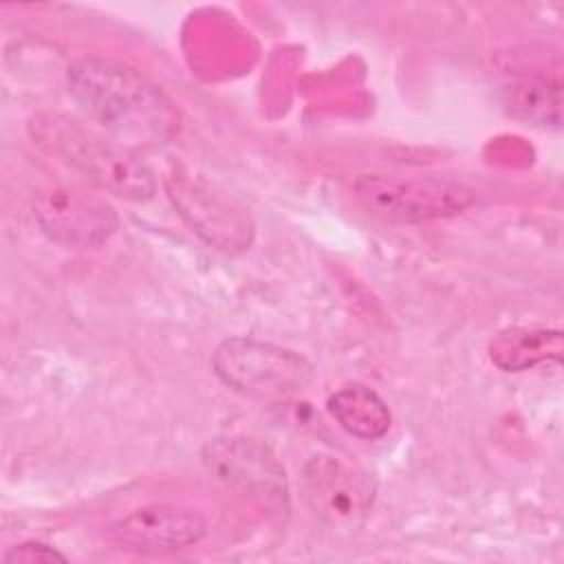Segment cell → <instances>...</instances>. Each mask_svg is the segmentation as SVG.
I'll return each mask as SVG.
<instances>
[{"label": "cell", "instance_id": "6da1fadb", "mask_svg": "<svg viewBox=\"0 0 564 564\" xmlns=\"http://www.w3.org/2000/svg\"><path fill=\"white\" fill-rule=\"evenodd\" d=\"M68 93L115 143L137 152L167 143L181 128L176 104L141 70L108 57L68 66Z\"/></svg>", "mask_w": 564, "mask_h": 564}, {"label": "cell", "instance_id": "7a4b0ae2", "mask_svg": "<svg viewBox=\"0 0 564 564\" xmlns=\"http://www.w3.org/2000/svg\"><path fill=\"white\" fill-rule=\"evenodd\" d=\"M33 137L97 187L132 203L150 200L156 178L137 154L62 115L33 119Z\"/></svg>", "mask_w": 564, "mask_h": 564}, {"label": "cell", "instance_id": "3957f363", "mask_svg": "<svg viewBox=\"0 0 564 564\" xmlns=\"http://www.w3.org/2000/svg\"><path fill=\"white\" fill-rule=\"evenodd\" d=\"M212 368L225 386L258 399H284L313 381V366L300 352L251 337L225 339Z\"/></svg>", "mask_w": 564, "mask_h": 564}, {"label": "cell", "instance_id": "277c9868", "mask_svg": "<svg viewBox=\"0 0 564 564\" xmlns=\"http://www.w3.org/2000/svg\"><path fill=\"white\" fill-rule=\"evenodd\" d=\"M352 192L364 209L392 223L449 218L465 212L476 200L471 187L447 178L359 174L352 181Z\"/></svg>", "mask_w": 564, "mask_h": 564}, {"label": "cell", "instance_id": "5b68a950", "mask_svg": "<svg viewBox=\"0 0 564 564\" xmlns=\"http://www.w3.org/2000/svg\"><path fill=\"white\" fill-rule=\"evenodd\" d=\"M33 214L53 242L73 249L101 247L119 227L117 212L106 198L68 185L40 194Z\"/></svg>", "mask_w": 564, "mask_h": 564}, {"label": "cell", "instance_id": "8992f818", "mask_svg": "<svg viewBox=\"0 0 564 564\" xmlns=\"http://www.w3.org/2000/svg\"><path fill=\"white\" fill-rule=\"evenodd\" d=\"M205 465L227 485L245 491L271 513L289 511L284 469L275 456L251 438H214L205 447Z\"/></svg>", "mask_w": 564, "mask_h": 564}, {"label": "cell", "instance_id": "52a82bcc", "mask_svg": "<svg viewBox=\"0 0 564 564\" xmlns=\"http://www.w3.org/2000/svg\"><path fill=\"white\" fill-rule=\"evenodd\" d=\"M302 494L306 505L328 522H355L364 518L377 494L370 471L333 454H317L302 467Z\"/></svg>", "mask_w": 564, "mask_h": 564}, {"label": "cell", "instance_id": "ba28073f", "mask_svg": "<svg viewBox=\"0 0 564 564\" xmlns=\"http://www.w3.org/2000/svg\"><path fill=\"white\" fill-rule=\"evenodd\" d=\"M165 189L172 205L192 227V231H196L209 245L223 251L249 247L253 236L249 216L216 194L209 185L187 174L172 172L165 176Z\"/></svg>", "mask_w": 564, "mask_h": 564}, {"label": "cell", "instance_id": "9c48e42d", "mask_svg": "<svg viewBox=\"0 0 564 564\" xmlns=\"http://www.w3.org/2000/svg\"><path fill=\"white\" fill-rule=\"evenodd\" d=\"M205 533L207 522L196 509L167 502L134 509L108 531L119 549L143 555H165L187 549L200 542Z\"/></svg>", "mask_w": 564, "mask_h": 564}, {"label": "cell", "instance_id": "30bf717a", "mask_svg": "<svg viewBox=\"0 0 564 564\" xmlns=\"http://www.w3.org/2000/svg\"><path fill=\"white\" fill-rule=\"evenodd\" d=\"M489 359L505 372H522L542 361H560L564 337L555 328L511 326L496 333L489 341Z\"/></svg>", "mask_w": 564, "mask_h": 564}, {"label": "cell", "instance_id": "8fae6325", "mask_svg": "<svg viewBox=\"0 0 564 564\" xmlns=\"http://www.w3.org/2000/svg\"><path fill=\"white\" fill-rule=\"evenodd\" d=\"M502 108L527 123L553 126L562 121V84L557 75L527 73L505 82L498 90Z\"/></svg>", "mask_w": 564, "mask_h": 564}, {"label": "cell", "instance_id": "7c38bea8", "mask_svg": "<svg viewBox=\"0 0 564 564\" xmlns=\"http://www.w3.org/2000/svg\"><path fill=\"white\" fill-rule=\"evenodd\" d=\"M330 416L348 434L375 441L381 438L392 423L388 403L368 386L348 383L328 397Z\"/></svg>", "mask_w": 564, "mask_h": 564}, {"label": "cell", "instance_id": "4fadbf2b", "mask_svg": "<svg viewBox=\"0 0 564 564\" xmlns=\"http://www.w3.org/2000/svg\"><path fill=\"white\" fill-rule=\"evenodd\" d=\"M7 564H33V562H66V555L44 542H22L4 553Z\"/></svg>", "mask_w": 564, "mask_h": 564}]
</instances>
